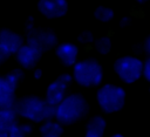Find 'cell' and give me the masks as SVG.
<instances>
[{"label":"cell","instance_id":"8992f818","mask_svg":"<svg viewBox=\"0 0 150 137\" xmlns=\"http://www.w3.org/2000/svg\"><path fill=\"white\" fill-rule=\"evenodd\" d=\"M73 82L71 75L68 73H63L59 75L53 82H50L46 89L45 101L52 105L56 107L68 94V88Z\"/></svg>","mask_w":150,"mask_h":137},{"label":"cell","instance_id":"7402d4cb","mask_svg":"<svg viewBox=\"0 0 150 137\" xmlns=\"http://www.w3.org/2000/svg\"><path fill=\"white\" fill-rule=\"evenodd\" d=\"M143 49L145 52V54L148 55V57H150V34L145 37L144 43H143Z\"/></svg>","mask_w":150,"mask_h":137},{"label":"cell","instance_id":"cb8c5ba5","mask_svg":"<svg viewBox=\"0 0 150 137\" xmlns=\"http://www.w3.org/2000/svg\"><path fill=\"white\" fill-rule=\"evenodd\" d=\"M129 22H130V20H129L128 16H123V18L120 20V25H121V27H125V26H128Z\"/></svg>","mask_w":150,"mask_h":137},{"label":"cell","instance_id":"9c48e42d","mask_svg":"<svg viewBox=\"0 0 150 137\" xmlns=\"http://www.w3.org/2000/svg\"><path fill=\"white\" fill-rule=\"evenodd\" d=\"M41 56L42 52L29 43H23L15 53V59L20 67L23 69H34L41 60Z\"/></svg>","mask_w":150,"mask_h":137},{"label":"cell","instance_id":"7a4b0ae2","mask_svg":"<svg viewBox=\"0 0 150 137\" xmlns=\"http://www.w3.org/2000/svg\"><path fill=\"white\" fill-rule=\"evenodd\" d=\"M70 75L73 81L83 88L100 87L104 77L102 64L94 57L79 59L71 67Z\"/></svg>","mask_w":150,"mask_h":137},{"label":"cell","instance_id":"484cf974","mask_svg":"<svg viewBox=\"0 0 150 137\" xmlns=\"http://www.w3.org/2000/svg\"><path fill=\"white\" fill-rule=\"evenodd\" d=\"M109 137H125V136L122 135V133H114V135H111V136H109Z\"/></svg>","mask_w":150,"mask_h":137},{"label":"cell","instance_id":"277c9868","mask_svg":"<svg viewBox=\"0 0 150 137\" xmlns=\"http://www.w3.org/2000/svg\"><path fill=\"white\" fill-rule=\"evenodd\" d=\"M127 94L122 85L115 83H103L97 87L96 102L98 108L105 114H114L125 104Z\"/></svg>","mask_w":150,"mask_h":137},{"label":"cell","instance_id":"4fadbf2b","mask_svg":"<svg viewBox=\"0 0 150 137\" xmlns=\"http://www.w3.org/2000/svg\"><path fill=\"white\" fill-rule=\"evenodd\" d=\"M15 90L5 77L0 76V108H14L15 105Z\"/></svg>","mask_w":150,"mask_h":137},{"label":"cell","instance_id":"ba28073f","mask_svg":"<svg viewBox=\"0 0 150 137\" xmlns=\"http://www.w3.org/2000/svg\"><path fill=\"white\" fill-rule=\"evenodd\" d=\"M68 1L67 0H39L38 11L46 19H60L68 13Z\"/></svg>","mask_w":150,"mask_h":137},{"label":"cell","instance_id":"8fae6325","mask_svg":"<svg viewBox=\"0 0 150 137\" xmlns=\"http://www.w3.org/2000/svg\"><path fill=\"white\" fill-rule=\"evenodd\" d=\"M23 44V37L11 29L0 30V49L5 52L8 56L15 55V53Z\"/></svg>","mask_w":150,"mask_h":137},{"label":"cell","instance_id":"30bf717a","mask_svg":"<svg viewBox=\"0 0 150 137\" xmlns=\"http://www.w3.org/2000/svg\"><path fill=\"white\" fill-rule=\"evenodd\" d=\"M55 55L64 67H73L79 60V47L73 42H61L55 47Z\"/></svg>","mask_w":150,"mask_h":137},{"label":"cell","instance_id":"d4e9b609","mask_svg":"<svg viewBox=\"0 0 150 137\" xmlns=\"http://www.w3.org/2000/svg\"><path fill=\"white\" fill-rule=\"evenodd\" d=\"M8 57H9V56H8L5 52H2V50L0 49V64H1V63H4Z\"/></svg>","mask_w":150,"mask_h":137},{"label":"cell","instance_id":"ac0fdd59","mask_svg":"<svg viewBox=\"0 0 150 137\" xmlns=\"http://www.w3.org/2000/svg\"><path fill=\"white\" fill-rule=\"evenodd\" d=\"M94 48H95V50L98 54L107 55V54L110 53V50L112 48V42H111V40H110L109 36L103 35V36H100V37L95 39V41H94Z\"/></svg>","mask_w":150,"mask_h":137},{"label":"cell","instance_id":"9a60e30c","mask_svg":"<svg viewBox=\"0 0 150 137\" xmlns=\"http://www.w3.org/2000/svg\"><path fill=\"white\" fill-rule=\"evenodd\" d=\"M14 108H0V131L7 132L18 121Z\"/></svg>","mask_w":150,"mask_h":137},{"label":"cell","instance_id":"ffe728a7","mask_svg":"<svg viewBox=\"0 0 150 137\" xmlns=\"http://www.w3.org/2000/svg\"><path fill=\"white\" fill-rule=\"evenodd\" d=\"M77 41L81 44H91L95 41V35L91 32H89V30H83V32H81L79 34Z\"/></svg>","mask_w":150,"mask_h":137},{"label":"cell","instance_id":"52a82bcc","mask_svg":"<svg viewBox=\"0 0 150 137\" xmlns=\"http://www.w3.org/2000/svg\"><path fill=\"white\" fill-rule=\"evenodd\" d=\"M27 43L34 46L40 52L49 50L57 44V36L54 32L48 29H34L32 27L30 32L28 33Z\"/></svg>","mask_w":150,"mask_h":137},{"label":"cell","instance_id":"6da1fadb","mask_svg":"<svg viewBox=\"0 0 150 137\" xmlns=\"http://www.w3.org/2000/svg\"><path fill=\"white\" fill-rule=\"evenodd\" d=\"M89 104L87 98L80 93L67 94V96L55 107L54 119L62 125H71L87 116Z\"/></svg>","mask_w":150,"mask_h":137},{"label":"cell","instance_id":"d6986e66","mask_svg":"<svg viewBox=\"0 0 150 137\" xmlns=\"http://www.w3.org/2000/svg\"><path fill=\"white\" fill-rule=\"evenodd\" d=\"M22 77H23V71L21 70V69H13V70H11L6 76H5V78H6V81L8 82V83H11L13 87H18V84L20 83V81L22 80Z\"/></svg>","mask_w":150,"mask_h":137},{"label":"cell","instance_id":"603a6c76","mask_svg":"<svg viewBox=\"0 0 150 137\" xmlns=\"http://www.w3.org/2000/svg\"><path fill=\"white\" fill-rule=\"evenodd\" d=\"M42 75H43V71H42L40 68H34V71H33V76H34V78L40 80V78L42 77Z\"/></svg>","mask_w":150,"mask_h":137},{"label":"cell","instance_id":"5b68a950","mask_svg":"<svg viewBox=\"0 0 150 137\" xmlns=\"http://www.w3.org/2000/svg\"><path fill=\"white\" fill-rule=\"evenodd\" d=\"M114 71L122 83L132 84L142 77L143 60L134 55H123L115 60Z\"/></svg>","mask_w":150,"mask_h":137},{"label":"cell","instance_id":"44dd1931","mask_svg":"<svg viewBox=\"0 0 150 137\" xmlns=\"http://www.w3.org/2000/svg\"><path fill=\"white\" fill-rule=\"evenodd\" d=\"M142 77H144V78L150 83V57H148L145 61H143Z\"/></svg>","mask_w":150,"mask_h":137},{"label":"cell","instance_id":"3957f363","mask_svg":"<svg viewBox=\"0 0 150 137\" xmlns=\"http://www.w3.org/2000/svg\"><path fill=\"white\" fill-rule=\"evenodd\" d=\"M14 110L18 116L29 122L42 123L54 118L55 107L49 105L45 98L39 96H26L15 103Z\"/></svg>","mask_w":150,"mask_h":137},{"label":"cell","instance_id":"2e32d148","mask_svg":"<svg viewBox=\"0 0 150 137\" xmlns=\"http://www.w3.org/2000/svg\"><path fill=\"white\" fill-rule=\"evenodd\" d=\"M33 131V126L29 123H15L8 131L7 137H28Z\"/></svg>","mask_w":150,"mask_h":137},{"label":"cell","instance_id":"4316f807","mask_svg":"<svg viewBox=\"0 0 150 137\" xmlns=\"http://www.w3.org/2000/svg\"><path fill=\"white\" fill-rule=\"evenodd\" d=\"M0 137H7V132H1L0 131Z\"/></svg>","mask_w":150,"mask_h":137},{"label":"cell","instance_id":"7c38bea8","mask_svg":"<svg viewBox=\"0 0 150 137\" xmlns=\"http://www.w3.org/2000/svg\"><path fill=\"white\" fill-rule=\"evenodd\" d=\"M107 129V121L103 116H93L86 125L84 137H104Z\"/></svg>","mask_w":150,"mask_h":137},{"label":"cell","instance_id":"83f0119b","mask_svg":"<svg viewBox=\"0 0 150 137\" xmlns=\"http://www.w3.org/2000/svg\"><path fill=\"white\" fill-rule=\"evenodd\" d=\"M138 4H144V2H146V1H149V0H136Z\"/></svg>","mask_w":150,"mask_h":137},{"label":"cell","instance_id":"e0dca14e","mask_svg":"<svg viewBox=\"0 0 150 137\" xmlns=\"http://www.w3.org/2000/svg\"><path fill=\"white\" fill-rule=\"evenodd\" d=\"M94 18L102 23H108V22L112 21V19L115 18V12L112 8H110L108 6L100 5L94 11Z\"/></svg>","mask_w":150,"mask_h":137},{"label":"cell","instance_id":"5bb4252c","mask_svg":"<svg viewBox=\"0 0 150 137\" xmlns=\"http://www.w3.org/2000/svg\"><path fill=\"white\" fill-rule=\"evenodd\" d=\"M40 133L42 137H61L63 133V125L56 119H47L41 123Z\"/></svg>","mask_w":150,"mask_h":137}]
</instances>
